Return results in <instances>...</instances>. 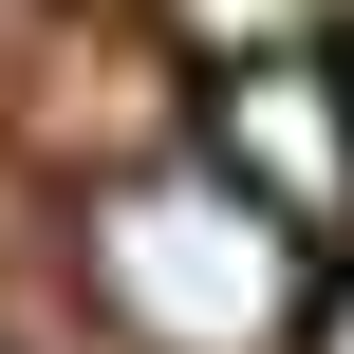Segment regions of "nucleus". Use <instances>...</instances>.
Segmentation results:
<instances>
[{
    "label": "nucleus",
    "instance_id": "f257e3e1",
    "mask_svg": "<svg viewBox=\"0 0 354 354\" xmlns=\"http://www.w3.org/2000/svg\"><path fill=\"white\" fill-rule=\"evenodd\" d=\"M93 299L168 354H261L299 336V243L224 168H131V187H93Z\"/></svg>",
    "mask_w": 354,
    "mask_h": 354
},
{
    "label": "nucleus",
    "instance_id": "f03ea898",
    "mask_svg": "<svg viewBox=\"0 0 354 354\" xmlns=\"http://www.w3.org/2000/svg\"><path fill=\"white\" fill-rule=\"evenodd\" d=\"M224 187H243L280 243L354 205V131H336V75H317V56H243V75H224Z\"/></svg>",
    "mask_w": 354,
    "mask_h": 354
},
{
    "label": "nucleus",
    "instance_id": "7ed1b4c3",
    "mask_svg": "<svg viewBox=\"0 0 354 354\" xmlns=\"http://www.w3.org/2000/svg\"><path fill=\"white\" fill-rule=\"evenodd\" d=\"M317 354H354V280H336V317H317Z\"/></svg>",
    "mask_w": 354,
    "mask_h": 354
}]
</instances>
